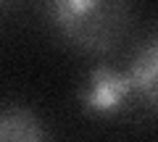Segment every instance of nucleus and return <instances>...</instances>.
<instances>
[{
    "label": "nucleus",
    "instance_id": "1",
    "mask_svg": "<svg viewBox=\"0 0 158 142\" xmlns=\"http://www.w3.org/2000/svg\"><path fill=\"white\" fill-rule=\"evenodd\" d=\"M56 32L77 50L108 53L127 29V0H45Z\"/></svg>",
    "mask_w": 158,
    "mask_h": 142
},
{
    "label": "nucleus",
    "instance_id": "2",
    "mask_svg": "<svg viewBox=\"0 0 158 142\" xmlns=\"http://www.w3.org/2000/svg\"><path fill=\"white\" fill-rule=\"evenodd\" d=\"M127 103H132V90L127 74L116 71L111 66H98L90 71L87 84L82 90V105L90 113L100 116H113L124 108Z\"/></svg>",
    "mask_w": 158,
    "mask_h": 142
},
{
    "label": "nucleus",
    "instance_id": "3",
    "mask_svg": "<svg viewBox=\"0 0 158 142\" xmlns=\"http://www.w3.org/2000/svg\"><path fill=\"white\" fill-rule=\"evenodd\" d=\"M127 79H129L132 100L158 113V34H153L137 50L127 68Z\"/></svg>",
    "mask_w": 158,
    "mask_h": 142
},
{
    "label": "nucleus",
    "instance_id": "4",
    "mask_svg": "<svg viewBox=\"0 0 158 142\" xmlns=\"http://www.w3.org/2000/svg\"><path fill=\"white\" fill-rule=\"evenodd\" d=\"M0 142H50L45 126L27 108H0Z\"/></svg>",
    "mask_w": 158,
    "mask_h": 142
}]
</instances>
